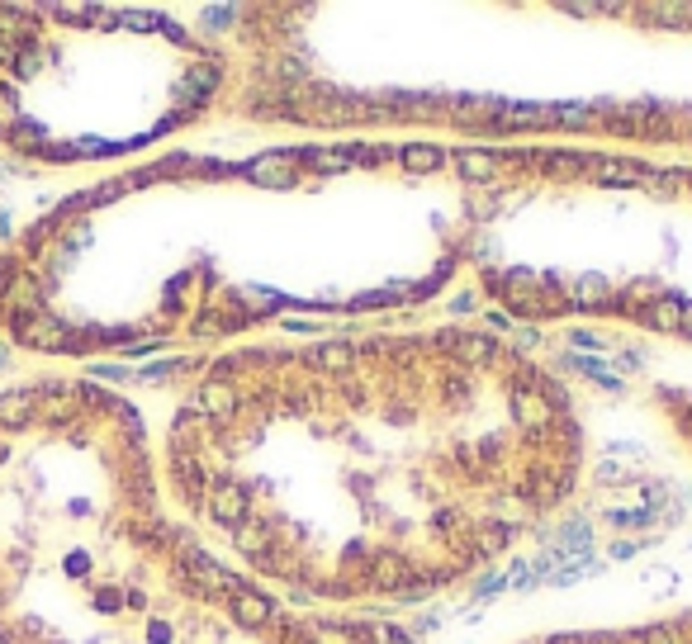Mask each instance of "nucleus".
<instances>
[{
  "instance_id": "1",
  "label": "nucleus",
  "mask_w": 692,
  "mask_h": 644,
  "mask_svg": "<svg viewBox=\"0 0 692 644\" xmlns=\"http://www.w3.org/2000/svg\"><path fill=\"white\" fill-rule=\"evenodd\" d=\"M157 469L261 588L375 616L465 588L560 517L588 427L569 379L503 332H337L200 360Z\"/></svg>"
},
{
  "instance_id": "2",
  "label": "nucleus",
  "mask_w": 692,
  "mask_h": 644,
  "mask_svg": "<svg viewBox=\"0 0 692 644\" xmlns=\"http://www.w3.org/2000/svg\"><path fill=\"white\" fill-rule=\"evenodd\" d=\"M0 644H418L285 602L171 507L143 412L95 379L0 394Z\"/></svg>"
},
{
  "instance_id": "3",
  "label": "nucleus",
  "mask_w": 692,
  "mask_h": 644,
  "mask_svg": "<svg viewBox=\"0 0 692 644\" xmlns=\"http://www.w3.org/2000/svg\"><path fill=\"white\" fill-rule=\"evenodd\" d=\"M214 62L176 29L91 10L0 5V143L43 161L100 157L190 119Z\"/></svg>"
},
{
  "instance_id": "4",
  "label": "nucleus",
  "mask_w": 692,
  "mask_h": 644,
  "mask_svg": "<svg viewBox=\"0 0 692 644\" xmlns=\"http://www.w3.org/2000/svg\"><path fill=\"white\" fill-rule=\"evenodd\" d=\"M527 644H692V611H683V616H659V621H640V626L560 630V635H536Z\"/></svg>"
}]
</instances>
